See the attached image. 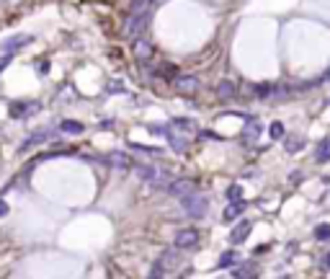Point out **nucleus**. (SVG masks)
<instances>
[{"label":"nucleus","instance_id":"nucleus-1","mask_svg":"<svg viewBox=\"0 0 330 279\" xmlns=\"http://www.w3.org/2000/svg\"><path fill=\"white\" fill-rule=\"evenodd\" d=\"M137 176L145 181V184H150V186H158V189H168V184L173 181V176L168 174V171H163V168H155V165H140L137 168Z\"/></svg>","mask_w":330,"mask_h":279},{"label":"nucleus","instance_id":"nucleus-2","mask_svg":"<svg viewBox=\"0 0 330 279\" xmlns=\"http://www.w3.org/2000/svg\"><path fill=\"white\" fill-rule=\"evenodd\" d=\"M181 209L188 214V217H204L207 209H209V199L199 191H193V194H186L181 199Z\"/></svg>","mask_w":330,"mask_h":279},{"label":"nucleus","instance_id":"nucleus-3","mask_svg":"<svg viewBox=\"0 0 330 279\" xmlns=\"http://www.w3.org/2000/svg\"><path fill=\"white\" fill-rule=\"evenodd\" d=\"M199 230L196 228H183V230H178L175 233V238H173V246H175V251H188V248H196L199 246Z\"/></svg>","mask_w":330,"mask_h":279},{"label":"nucleus","instance_id":"nucleus-4","mask_svg":"<svg viewBox=\"0 0 330 279\" xmlns=\"http://www.w3.org/2000/svg\"><path fill=\"white\" fill-rule=\"evenodd\" d=\"M168 194L170 197H178V199H183L186 194H193V191H196V184L191 181V179H183V176H178V179H175L173 176V181L168 184Z\"/></svg>","mask_w":330,"mask_h":279},{"label":"nucleus","instance_id":"nucleus-5","mask_svg":"<svg viewBox=\"0 0 330 279\" xmlns=\"http://www.w3.org/2000/svg\"><path fill=\"white\" fill-rule=\"evenodd\" d=\"M173 85H175V91L178 93H183V96H191V93H196L202 88V83H199V78L196 75H178L173 80Z\"/></svg>","mask_w":330,"mask_h":279},{"label":"nucleus","instance_id":"nucleus-6","mask_svg":"<svg viewBox=\"0 0 330 279\" xmlns=\"http://www.w3.org/2000/svg\"><path fill=\"white\" fill-rule=\"evenodd\" d=\"M250 233H253V222H250V220H240V222L230 230V243H235V246L245 243Z\"/></svg>","mask_w":330,"mask_h":279},{"label":"nucleus","instance_id":"nucleus-7","mask_svg":"<svg viewBox=\"0 0 330 279\" xmlns=\"http://www.w3.org/2000/svg\"><path fill=\"white\" fill-rule=\"evenodd\" d=\"M165 137H168V145L175 150V153H183V150L188 147V137H186V135H181V132H175L170 124L165 127Z\"/></svg>","mask_w":330,"mask_h":279},{"label":"nucleus","instance_id":"nucleus-8","mask_svg":"<svg viewBox=\"0 0 330 279\" xmlns=\"http://www.w3.org/2000/svg\"><path fill=\"white\" fill-rule=\"evenodd\" d=\"M248 209V202L245 199H237V202H230L227 207H225V212H222V220L225 222H232V220H237L240 214H243Z\"/></svg>","mask_w":330,"mask_h":279},{"label":"nucleus","instance_id":"nucleus-9","mask_svg":"<svg viewBox=\"0 0 330 279\" xmlns=\"http://www.w3.org/2000/svg\"><path fill=\"white\" fill-rule=\"evenodd\" d=\"M170 127L175 132H181V135H196L199 130H196V122L193 119H188V117H178V119H173L170 122Z\"/></svg>","mask_w":330,"mask_h":279},{"label":"nucleus","instance_id":"nucleus-10","mask_svg":"<svg viewBox=\"0 0 330 279\" xmlns=\"http://www.w3.org/2000/svg\"><path fill=\"white\" fill-rule=\"evenodd\" d=\"M235 96H237V85L232 80H222L217 85V98L219 101H232Z\"/></svg>","mask_w":330,"mask_h":279},{"label":"nucleus","instance_id":"nucleus-11","mask_svg":"<svg viewBox=\"0 0 330 279\" xmlns=\"http://www.w3.org/2000/svg\"><path fill=\"white\" fill-rule=\"evenodd\" d=\"M131 49H135V57H140V60H150L152 52H155L145 36H137V39H135V47H131Z\"/></svg>","mask_w":330,"mask_h":279},{"label":"nucleus","instance_id":"nucleus-12","mask_svg":"<svg viewBox=\"0 0 330 279\" xmlns=\"http://www.w3.org/2000/svg\"><path fill=\"white\" fill-rule=\"evenodd\" d=\"M260 130H263V124L255 119V117H248V124H245V132H243V140L245 142H253L260 137Z\"/></svg>","mask_w":330,"mask_h":279},{"label":"nucleus","instance_id":"nucleus-13","mask_svg":"<svg viewBox=\"0 0 330 279\" xmlns=\"http://www.w3.org/2000/svg\"><path fill=\"white\" fill-rule=\"evenodd\" d=\"M52 135H54L52 130H41V132H34V135H31V137H29V140H26L24 145H21V150H24V153H26L29 147H34V145H41V142H47V140H49Z\"/></svg>","mask_w":330,"mask_h":279},{"label":"nucleus","instance_id":"nucleus-14","mask_svg":"<svg viewBox=\"0 0 330 279\" xmlns=\"http://www.w3.org/2000/svg\"><path fill=\"white\" fill-rule=\"evenodd\" d=\"M315 163H330V137L320 140L315 147Z\"/></svg>","mask_w":330,"mask_h":279},{"label":"nucleus","instance_id":"nucleus-15","mask_svg":"<svg viewBox=\"0 0 330 279\" xmlns=\"http://www.w3.org/2000/svg\"><path fill=\"white\" fill-rule=\"evenodd\" d=\"M304 147H307V140H304V137H287V140H284V150H287L289 155L299 153V150H304Z\"/></svg>","mask_w":330,"mask_h":279},{"label":"nucleus","instance_id":"nucleus-16","mask_svg":"<svg viewBox=\"0 0 330 279\" xmlns=\"http://www.w3.org/2000/svg\"><path fill=\"white\" fill-rule=\"evenodd\" d=\"M34 41V36H13V39H8V41H3V49H18V47H26V44H31Z\"/></svg>","mask_w":330,"mask_h":279},{"label":"nucleus","instance_id":"nucleus-17","mask_svg":"<svg viewBox=\"0 0 330 279\" xmlns=\"http://www.w3.org/2000/svg\"><path fill=\"white\" fill-rule=\"evenodd\" d=\"M253 96L260 98V101L274 98V85H269V83H258V85H253Z\"/></svg>","mask_w":330,"mask_h":279},{"label":"nucleus","instance_id":"nucleus-18","mask_svg":"<svg viewBox=\"0 0 330 279\" xmlns=\"http://www.w3.org/2000/svg\"><path fill=\"white\" fill-rule=\"evenodd\" d=\"M59 130L68 132V135H80L85 127H83L80 122H75V119H62V122H59Z\"/></svg>","mask_w":330,"mask_h":279},{"label":"nucleus","instance_id":"nucleus-19","mask_svg":"<svg viewBox=\"0 0 330 279\" xmlns=\"http://www.w3.org/2000/svg\"><path fill=\"white\" fill-rule=\"evenodd\" d=\"M106 163H111V165H116V168H129V165H131L129 155H124V153H111Z\"/></svg>","mask_w":330,"mask_h":279},{"label":"nucleus","instance_id":"nucleus-20","mask_svg":"<svg viewBox=\"0 0 330 279\" xmlns=\"http://www.w3.org/2000/svg\"><path fill=\"white\" fill-rule=\"evenodd\" d=\"M155 73H158V75H160L163 80H170V83H173L175 78H178V70H175L173 65H160V68H158Z\"/></svg>","mask_w":330,"mask_h":279},{"label":"nucleus","instance_id":"nucleus-21","mask_svg":"<svg viewBox=\"0 0 330 279\" xmlns=\"http://www.w3.org/2000/svg\"><path fill=\"white\" fill-rule=\"evenodd\" d=\"M235 261H237V253H235V251H225L222 256H219V264H217V266H219V269H230Z\"/></svg>","mask_w":330,"mask_h":279},{"label":"nucleus","instance_id":"nucleus-22","mask_svg":"<svg viewBox=\"0 0 330 279\" xmlns=\"http://www.w3.org/2000/svg\"><path fill=\"white\" fill-rule=\"evenodd\" d=\"M315 238H317V241H330V225H327V222H320V225L315 228Z\"/></svg>","mask_w":330,"mask_h":279},{"label":"nucleus","instance_id":"nucleus-23","mask_svg":"<svg viewBox=\"0 0 330 279\" xmlns=\"http://www.w3.org/2000/svg\"><path fill=\"white\" fill-rule=\"evenodd\" d=\"M269 135H271V140H281V137H284V124H281V122H274V124L269 127Z\"/></svg>","mask_w":330,"mask_h":279},{"label":"nucleus","instance_id":"nucleus-24","mask_svg":"<svg viewBox=\"0 0 330 279\" xmlns=\"http://www.w3.org/2000/svg\"><path fill=\"white\" fill-rule=\"evenodd\" d=\"M240 197H243V189H240V184H232V186L227 189V199H230V202H237Z\"/></svg>","mask_w":330,"mask_h":279},{"label":"nucleus","instance_id":"nucleus-25","mask_svg":"<svg viewBox=\"0 0 330 279\" xmlns=\"http://www.w3.org/2000/svg\"><path fill=\"white\" fill-rule=\"evenodd\" d=\"M163 274H165V266L160 261H155V266H152V271H150L147 279H163Z\"/></svg>","mask_w":330,"mask_h":279},{"label":"nucleus","instance_id":"nucleus-26","mask_svg":"<svg viewBox=\"0 0 330 279\" xmlns=\"http://www.w3.org/2000/svg\"><path fill=\"white\" fill-rule=\"evenodd\" d=\"M36 73H39V75H47V73H49V60L36 62Z\"/></svg>","mask_w":330,"mask_h":279},{"label":"nucleus","instance_id":"nucleus-27","mask_svg":"<svg viewBox=\"0 0 330 279\" xmlns=\"http://www.w3.org/2000/svg\"><path fill=\"white\" fill-rule=\"evenodd\" d=\"M248 271H250V266H240V269H235V271H232V274H235V276H237V279H243V276H245V274H248Z\"/></svg>","mask_w":330,"mask_h":279},{"label":"nucleus","instance_id":"nucleus-28","mask_svg":"<svg viewBox=\"0 0 330 279\" xmlns=\"http://www.w3.org/2000/svg\"><path fill=\"white\" fill-rule=\"evenodd\" d=\"M322 269H325V271H330V251L322 256Z\"/></svg>","mask_w":330,"mask_h":279},{"label":"nucleus","instance_id":"nucleus-29","mask_svg":"<svg viewBox=\"0 0 330 279\" xmlns=\"http://www.w3.org/2000/svg\"><path fill=\"white\" fill-rule=\"evenodd\" d=\"M202 140H219V135H214V132H202Z\"/></svg>","mask_w":330,"mask_h":279},{"label":"nucleus","instance_id":"nucleus-30","mask_svg":"<svg viewBox=\"0 0 330 279\" xmlns=\"http://www.w3.org/2000/svg\"><path fill=\"white\" fill-rule=\"evenodd\" d=\"M289 181H292V184H299V181H302V174H297V171H294V174L289 176Z\"/></svg>","mask_w":330,"mask_h":279},{"label":"nucleus","instance_id":"nucleus-31","mask_svg":"<svg viewBox=\"0 0 330 279\" xmlns=\"http://www.w3.org/2000/svg\"><path fill=\"white\" fill-rule=\"evenodd\" d=\"M8 62H11V57H3V60H0V73L6 70V65H8Z\"/></svg>","mask_w":330,"mask_h":279},{"label":"nucleus","instance_id":"nucleus-32","mask_svg":"<svg viewBox=\"0 0 330 279\" xmlns=\"http://www.w3.org/2000/svg\"><path fill=\"white\" fill-rule=\"evenodd\" d=\"M3 214H8V204H6V202H0V217H3Z\"/></svg>","mask_w":330,"mask_h":279},{"label":"nucleus","instance_id":"nucleus-33","mask_svg":"<svg viewBox=\"0 0 330 279\" xmlns=\"http://www.w3.org/2000/svg\"><path fill=\"white\" fill-rule=\"evenodd\" d=\"M250 279H255V276H250Z\"/></svg>","mask_w":330,"mask_h":279}]
</instances>
